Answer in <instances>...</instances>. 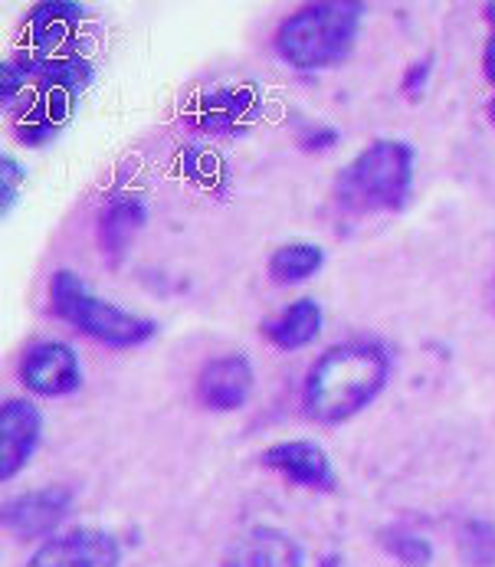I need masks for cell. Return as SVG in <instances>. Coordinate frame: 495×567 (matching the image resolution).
<instances>
[{"instance_id":"6da1fadb","label":"cell","mask_w":495,"mask_h":567,"mask_svg":"<svg viewBox=\"0 0 495 567\" xmlns=\"http://www.w3.org/2000/svg\"><path fill=\"white\" fill-rule=\"evenodd\" d=\"M391 371L394 358L384 341L371 334L344 338L312 361L302 381V410L319 426L348 423L381 398Z\"/></svg>"},{"instance_id":"7a4b0ae2","label":"cell","mask_w":495,"mask_h":567,"mask_svg":"<svg viewBox=\"0 0 495 567\" xmlns=\"http://www.w3.org/2000/svg\"><path fill=\"white\" fill-rule=\"evenodd\" d=\"M416 148L408 138H374L334 177V204L344 214H398L411 204Z\"/></svg>"},{"instance_id":"3957f363","label":"cell","mask_w":495,"mask_h":567,"mask_svg":"<svg viewBox=\"0 0 495 567\" xmlns=\"http://www.w3.org/2000/svg\"><path fill=\"white\" fill-rule=\"evenodd\" d=\"M364 3L322 0L289 13L272 37L279 60L296 73H322L351 56L364 23Z\"/></svg>"},{"instance_id":"277c9868","label":"cell","mask_w":495,"mask_h":567,"mask_svg":"<svg viewBox=\"0 0 495 567\" xmlns=\"http://www.w3.org/2000/svg\"><path fill=\"white\" fill-rule=\"evenodd\" d=\"M47 296H50V309L60 322L73 324L85 338H92L105 348L128 351V348H142V344L155 341V334H158V322L152 316H142L112 299H102L73 269H56L50 276Z\"/></svg>"},{"instance_id":"5b68a950","label":"cell","mask_w":495,"mask_h":567,"mask_svg":"<svg viewBox=\"0 0 495 567\" xmlns=\"http://www.w3.org/2000/svg\"><path fill=\"white\" fill-rule=\"evenodd\" d=\"M17 378L30 394L60 401L83 388V361L73 344L60 338H40L20 354Z\"/></svg>"},{"instance_id":"8992f818","label":"cell","mask_w":495,"mask_h":567,"mask_svg":"<svg viewBox=\"0 0 495 567\" xmlns=\"http://www.w3.org/2000/svg\"><path fill=\"white\" fill-rule=\"evenodd\" d=\"M43 443V413L30 398H10L0 410V480H17Z\"/></svg>"},{"instance_id":"52a82bcc","label":"cell","mask_w":495,"mask_h":567,"mask_svg":"<svg viewBox=\"0 0 495 567\" xmlns=\"http://www.w3.org/2000/svg\"><path fill=\"white\" fill-rule=\"evenodd\" d=\"M262 466L279 473L286 483L312 492H331L338 486V473L331 463L329 450L316 440H282L262 450Z\"/></svg>"},{"instance_id":"ba28073f","label":"cell","mask_w":495,"mask_h":567,"mask_svg":"<svg viewBox=\"0 0 495 567\" xmlns=\"http://www.w3.org/2000/svg\"><path fill=\"white\" fill-rule=\"evenodd\" d=\"M73 508V492L66 486H47L13 495L3 505V528L17 538H47Z\"/></svg>"},{"instance_id":"9c48e42d","label":"cell","mask_w":495,"mask_h":567,"mask_svg":"<svg viewBox=\"0 0 495 567\" xmlns=\"http://www.w3.org/2000/svg\"><path fill=\"white\" fill-rule=\"evenodd\" d=\"M122 548L102 528H76L37 548L27 567H118Z\"/></svg>"},{"instance_id":"30bf717a","label":"cell","mask_w":495,"mask_h":567,"mask_svg":"<svg viewBox=\"0 0 495 567\" xmlns=\"http://www.w3.org/2000/svg\"><path fill=\"white\" fill-rule=\"evenodd\" d=\"M252 388H256V368L247 354L214 358L197 374V401L217 413H234L247 406Z\"/></svg>"},{"instance_id":"8fae6325","label":"cell","mask_w":495,"mask_h":567,"mask_svg":"<svg viewBox=\"0 0 495 567\" xmlns=\"http://www.w3.org/2000/svg\"><path fill=\"white\" fill-rule=\"evenodd\" d=\"M220 567H306V555L289 532L276 525H252L234 538Z\"/></svg>"},{"instance_id":"7c38bea8","label":"cell","mask_w":495,"mask_h":567,"mask_svg":"<svg viewBox=\"0 0 495 567\" xmlns=\"http://www.w3.org/2000/svg\"><path fill=\"white\" fill-rule=\"evenodd\" d=\"M326 328V309L319 299H296L292 306H286L279 316L262 322V338L269 344H276L279 351H299L309 348L312 341H319Z\"/></svg>"},{"instance_id":"4fadbf2b","label":"cell","mask_w":495,"mask_h":567,"mask_svg":"<svg viewBox=\"0 0 495 567\" xmlns=\"http://www.w3.org/2000/svg\"><path fill=\"white\" fill-rule=\"evenodd\" d=\"M85 7L73 0H43L27 17V40L37 53H56L63 40L73 37V30L83 23Z\"/></svg>"},{"instance_id":"5bb4252c","label":"cell","mask_w":495,"mask_h":567,"mask_svg":"<svg viewBox=\"0 0 495 567\" xmlns=\"http://www.w3.org/2000/svg\"><path fill=\"white\" fill-rule=\"evenodd\" d=\"M148 210L142 204V197L135 194H115L102 214H99V244L105 252H125V246L132 244V237L142 230Z\"/></svg>"},{"instance_id":"9a60e30c","label":"cell","mask_w":495,"mask_h":567,"mask_svg":"<svg viewBox=\"0 0 495 567\" xmlns=\"http://www.w3.org/2000/svg\"><path fill=\"white\" fill-rule=\"evenodd\" d=\"M326 266V249L316 240H289V244L276 246L269 252V279L276 286H299L306 279H312L316 272H322Z\"/></svg>"},{"instance_id":"2e32d148","label":"cell","mask_w":495,"mask_h":567,"mask_svg":"<svg viewBox=\"0 0 495 567\" xmlns=\"http://www.w3.org/2000/svg\"><path fill=\"white\" fill-rule=\"evenodd\" d=\"M259 102L252 95V89H220L207 99V112L200 118L207 132L217 135H237L244 128V122H252Z\"/></svg>"},{"instance_id":"e0dca14e","label":"cell","mask_w":495,"mask_h":567,"mask_svg":"<svg viewBox=\"0 0 495 567\" xmlns=\"http://www.w3.org/2000/svg\"><path fill=\"white\" fill-rule=\"evenodd\" d=\"M384 548L404 567H430V561H433V545L423 535H413V532H401V528L388 532Z\"/></svg>"},{"instance_id":"ac0fdd59","label":"cell","mask_w":495,"mask_h":567,"mask_svg":"<svg viewBox=\"0 0 495 567\" xmlns=\"http://www.w3.org/2000/svg\"><path fill=\"white\" fill-rule=\"evenodd\" d=\"M463 551L473 565L493 567L495 565V525L489 522H466L463 525Z\"/></svg>"},{"instance_id":"d6986e66","label":"cell","mask_w":495,"mask_h":567,"mask_svg":"<svg viewBox=\"0 0 495 567\" xmlns=\"http://www.w3.org/2000/svg\"><path fill=\"white\" fill-rule=\"evenodd\" d=\"M27 177H30V171H27V164L20 162L17 155H3L0 158V214L3 217H10L13 207L20 204Z\"/></svg>"},{"instance_id":"ffe728a7","label":"cell","mask_w":495,"mask_h":567,"mask_svg":"<svg viewBox=\"0 0 495 567\" xmlns=\"http://www.w3.org/2000/svg\"><path fill=\"white\" fill-rule=\"evenodd\" d=\"M430 76H433V53L408 66V73H404V82H401V89H404V92H408L411 99H420V95H423V89L430 85Z\"/></svg>"},{"instance_id":"44dd1931","label":"cell","mask_w":495,"mask_h":567,"mask_svg":"<svg viewBox=\"0 0 495 567\" xmlns=\"http://www.w3.org/2000/svg\"><path fill=\"white\" fill-rule=\"evenodd\" d=\"M299 145L306 152H331L338 145V132L331 125H309L302 135H299Z\"/></svg>"},{"instance_id":"7402d4cb","label":"cell","mask_w":495,"mask_h":567,"mask_svg":"<svg viewBox=\"0 0 495 567\" xmlns=\"http://www.w3.org/2000/svg\"><path fill=\"white\" fill-rule=\"evenodd\" d=\"M483 66H486V76L495 85V30L493 37L486 40V53H483Z\"/></svg>"},{"instance_id":"603a6c76","label":"cell","mask_w":495,"mask_h":567,"mask_svg":"<svg viewBox=\"0 0 495 567\" xmlns=\"http://www.w3.org/2000/svg\"><path fill=\"white\" fill-rule=\"evenodd\" d=\"M486 306H489V312L495 316V269L493 276H489V286H486Z\"/></svg>"},{"instance_id":"cb8c5ba5","label":"cell","mask_w":495,"mask_h":567,"mask_svg":"<svg viewBox=\"0 0 495 567\" xmlns=\"http://www.w3.org/2000/svg\"><path fill=\"white\" fill-rule=\"evenodd\" d=\"M489 118H493V125H495V92H493V99H489Z\"/></svg>"}]
</instances>
